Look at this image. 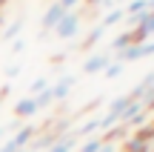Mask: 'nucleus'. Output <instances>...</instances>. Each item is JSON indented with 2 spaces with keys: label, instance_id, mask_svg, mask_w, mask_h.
<instances>
[{
  "label": "nucleus",
  "instance_id": "f257e3e1",
  "mask_svg": "<svg viewBox=\"0 0 154 152\" xmlns=\"http://www.w3.org/2000/svg\"><path fill=\"white\" fill-rule=\"evenodd\" d=\"M80 32V15H77V11H66V15H63V20L57 23L54 26V34L57 37H74V34Z\"/></svg>",
  "mask_w": 154,
  "mask_h": 152
},
{
  "label": "nucleus",
  "instance_id": "f03ea898",
  "mask_svg": "<svg viewBox=\"0 0 154 152\" xmlns=\"http://www.w3.org/2000/svg\"><path fill=\"white\" fill-rule=\"evenodd\" d=\"M109 52H100V55H91L86 57V63H83V72L86 75H94V72H106V66H109Z\"/></svg>",
  "mask_w": 154,
  "mask_h": 152
},
{
  "label": "nucleus",
  "instance_id": "7ed1b4c3",
  "mask_svg": "<svg viewBox=\"0 0 154 152\" xmlns=\"http://www.w3.org/2000/svg\"><path fill=\"white\" fill-rule=\"evenodd\" d=\"M63 15H66V11H63V6L54 0V3L49 6V11L43 15V32H54V26L63 20Z\"/></svg>",
  "mask_w": 154,
  "mask_h": 152
},
{
  "label": "nucleus",
  "instance_id": "20e7f679",
  "mask_svg": "<svg viewBox=\"0 0 154 152\" xmlns=\"http://www.w3.org/2000/svg\"><path fill=\"white\" fill-rule=\"evenodd\" d=\"M40 109H37V103H34V98L29 95V98H20V101L14 103V115L17 118H32V115H37Z\"/></svg>",
  "mask_w": 154,
  "mask_h": 152
},
{
  "label": "nucleus",
  "instance_id": "39448f33",
  "mask_svg": "<svg viewBox=\"0 0 154 152\" xmlns=\"http://www.w3.org/2000/svg\"><path fill=\"white\" fill-rule=\"evenodd\" d=\"M74 147H77V135L72 132V135H60V138L49 147V152H72Z\"/></svg>",
  "mask_w": 154,
  "mask_h": 152
},
{
  "label": "nucleus",
  "instance_id": "423d86ee",
  "mask_svg": "<svg viewBox=\"0 0 154 152\" xmlns=\"http://www.w3.org/2000/svg\"><path fill=\"white\" fill-rule=\"evenodd\" d=\"M72 86H74V78H72V75H69V78H60L54 86H51V98H54V101H63V98L69 95Z\"/></svg>",
  "mask_w": 154,
  "mask_h": 152
},
{
  "label": "nucleus",
  "instance_id": "0eeeda50",
  "mask_svg": "<svg viewBox=\"0 0 154 152\" xmlns=\"http://www.w3.org/2000/svg\"><path fill=\"white\" fill-rule=\"evenodd\" d=\"M123 17H126V9H114V11H111V15H106L103 20H100V23H103L106 29H111V26H114V23H120Z\"/></svg>",
  "mask_w": 154,
  "mask_h": 152
},
{
  "label": "nucleus",
  "instance_id": "6e6552de",
  "mask_svg": "<svg viewBox=\"0 0 154 152\" xmlns=\"http://www.w3.org/2000/svg\"><path fill=\"white\" fill-rule=\"evenodd\" d=\"M106 144V138H94V141H88V144H83L80 152H100V147Z\"/></svg>",
  "mask_w": 154,
  "mask_h": 152
},
{
  "label": "nucleus",
  "instance_id": "1a4fd4ad",
  "mask_svg": "<svg viewBox=\"0 0 154 152\" xmlns=\"http://www.w3.org/2000/svg\"><path fill=\"white\" fill-rule=\"evenodd\" d=\"M117 75H123V63H109V66H106V78H117Z\"/></svg>",
  "mask_w": 154,
  "mask_h": 152
},
{
  "label": "nucleus",
  "instance_id": "9d476101",
  "mask_svg": "<svg viewBox=\"0 0 154 152\" xmlns=\"http://www.w3.org/2000/svg\"><path fill=\"white\" fill-rule=\"evenodd\" d=\"M43 89H49V83H46V78H37V80L32 83V89H29V92H32V98H34V95H40Z\"/></svg>",
  "mask_w": 154,
  "mask_h": 152
},
{
  "label": "nucleus",
  "instance_id": "9b49d317",
  "mask_svg": "<svg viewBox=\"0 0 154 152\" xmlns=\"http://www.w3.org/2000/svg\"><path fill=\"white\" fill-rule=\"evenodd\" d=\"M20 29H23V20H14V23H11V26L3 32V37H6V40H9V37H14V34L20 32Z\"/></svg>",
  "mask_w": 154,
  "mask_h": 152
},
{
  "label": "nucleus",
  "instance_id": "f8f14e48",
  "mask_svg": "<svg viewBox=\"0 0 154 152\" xmlns=\"http://www.w3.org/2000/svg\"><path fill=\"white\" fill-rule=\"evenodd\" d=\"M57 3L63 6V11H74L77 6H80V0H57Z\"/></svg>",
  "mask_w": 154,
  "mask_h": 152
},
{
  "label": "nucleus",
  "instance_id": "ddd939ff",
  "mask_svg": "<svg viewBox=\"0 0 154 152\" xmlns=\"http://www.w3.org/2000/svg\"><path fill=\"white\" fill-rule=\"evenodd\" d=\"M6 75H9V78H17V75H20V66H9V69H6Z\"/></svg>",
  "mask_w": 154,
  "mask_h": 152
},
{
  "label": "nucleus",
  "instance_id": "4468645a",
  "mask_svg": "<svg viewBox=\"0 0 154 152\" xmlns=\"http://www.w3.org/2000/svg\"><path fill=\"white\" fill-rule=\"evenodd\" d=\"M3 135H6V129H3V126H0V141H3Z\"/></svg>",
  "mask_w": 154,
  "mask_h": 152
},
{
  "label": "nucleus",
  "instance_id": "2eb2a0df",
  "mask_svg": "<svg viewBox=\"0 0 154 152\" xmlns=\"http://www.w3.org/2000/svg\"><path fill=\"white\" fill-rule=\"evenodd\" d=\"M20 152H37V149H20Z\"/></svg>",
  "mask_w": 154,
  "mask_h": 152
}]
</instances>
